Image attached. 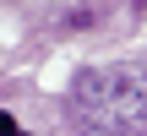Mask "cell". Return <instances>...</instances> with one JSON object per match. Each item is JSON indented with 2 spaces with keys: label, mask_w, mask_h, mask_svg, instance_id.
<instances>
[{
  "label": "cell",
  "mask_w": 147,
  "mask_h": 136,
  "mask_svg": "<svg viewBox=\"0 0 147 136\" xmlns=\"http://www.w3.org/2000/svg\"><path fill=\"white\" fill-rule=\"evenodd\" d=\"M0 136H11V114H0Z\"/></svg>",
  "instance_id": "cell-2"
},
{
  "label": "cell",
  "mask_w": 147,
  "mask_h": 136,
  "mask_svg": "<svg viewBox=\"0 0 147 136\" xmlns=\"http://www.w3.org/2000/svg\"><path fill=\"white\" fill-rule=\"evenodd\" d=\"M71 114L93 136H147V65H87L71 82Z\"/></svg>",
  "instance_id": "cell-1"
}]
</instances>
